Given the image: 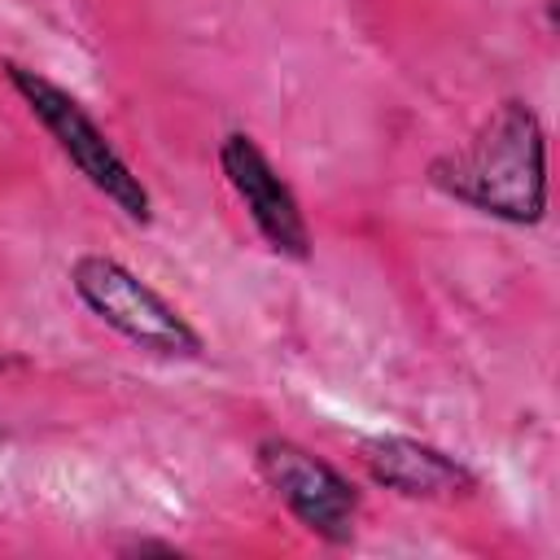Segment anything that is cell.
<instances>
[{
	"label": "cell",
	"instance_id": "cell-3",
	"mask_svg": "<svg viewBox=\"0 0 560 560\" xmlns=\"http://www.w3.org/2000/svg\"><path fill=\"white\" fill-rule=\"evenodd\" d=\"M70 289L79 293V302L109 324L114 332H122L131 346L162 354V359H201V332L158 293L149 289L131 267H122L118 258L105 254H83L70 267Z\"/></svg>",
	"mask_w": 560,
	"mask_h": 560
},
{
	"label": "cell",
	"instance_id": "cell-1",
	"mask_svg": "<svg viewBox=\"0 0 560 560\" xmlns=\"http://www.w3.org/2000/svg\"><path fill=\"white\" fill-rule=\"evenodd\" d=\"M429 184L490 219L534 228L547 214V136L525 101H503L477 136L429 162Z\"/></svg>",
	"mask_w": 560,
	"mask_h": 560
},
{
	"label": "cell",
	"instance_id": "cell-2",
	"mask_svg": "<svg viewBox=\"0 0 560 560\" xmlns=\"http://www.w3.org/2000/svg\"><path fill=\"white\" fill-rule=\"evenodd\" d=\"M9 88L26 101L31 118L57 140V149L70 158V166L96 188L105 192L131 223H149L153 219V197L140 184V175L127 166V158L109 144V136L96 127V118L52 79H44L39 70L22 66V61H0Z\"/></svg>",
	"mask_w": 560,
	"mask_h": 560
},
{
	"label": "cell",
	"instance_id": "cell-4",
	"mask_svg": "<svg viewBox=\"0 0 560 560\" xmlns=\"http://www.w3.org/2000/svg\"><path fill=\"white\" fill-rule=\"evenodd\" d=\"M254 464L271 494L324 542H350L359 516V490L319 455L289 438H262Z\"/></svg>",
	"mask_w": 560,
	"mask_h": 560
},
{
	"label": "cell",
	"instance_id": "cell-6",
	"mask_svg": "<svg viewBox=\"0 0 560 560\" xmlns=\"http://www.w3.org/2000/svg\"><path fill=\"white\" fill-rule=\"evenodd\" d=\"M363 464L372 472L376 486L402 494V499H459L477 490V477L468 464H459L455 455L416 442V438H368L363 442Z\"/></svg>",
	"mask_w": 560,
	"mask_h": 560
},
{
	"label": "cell",
	"instance_id": "cell-7",
	"mask_svg": "<svg viewBox=\"0 0 560 560\" xmlns=\"http://www.w3.org/2000/svg\"><path fill=\"white\" fill-rule=\"evenodd\" d=\"M118 551H122V556H149V551H158V556H175L171 542H153V538H131V542H122Z\"/></svg>",
	"mask_w": 560,
	"mask_h": 560
},
{
	"label": "cell",
	"instance_id": "cell-5",
	"mask_svg": "<svg viewBox=\"0 0 560 560\" xmlns=\"http://www.w3.org/2000/svg\"><path fill=\"white\" fill-rule=\"evenodd\" d=\"M219 166L232 184V192L241 197V206L249 210L258 236L293 262L311 258V228L302 219V206L293 197V188L280 179V171L267 162V153L254 144V136L245 131H228L219 144Z\"/></svg>",
	"mask_w": 560,
	"mask_h": 560
},
{
	"label": "cell",
	"instance_id": "cell-8",
	"mask_svg": "<svg viewBox=\"0 0 560 560\" xmlns=\"http://www.w3.org/2000/svg\"><path fill=\"white\" fill-rule=\"evenodd\" d=\"M0 368H22V359H9V354H0Z\"/></svg>",
	"mask_w": 560,
	"mask_h": 560
}]
</instances>
